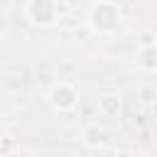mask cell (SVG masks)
Instances as JSON below:
<instances>
[{
  "label": "cell",
  "mask_w": 157,
  "mask_h": 157,
  "mask_svg": "<svg viewBox=\"0 0 157 157\" xmlns=\"http://www.w3.org/2000/svg\"><path fill=\"white\" fill-rule=\"evenodd\" d=\"M118 17H120V12H118V7L110 5V2L93 5V10H91V22H93V27H98V29H113L115 22H118Z\"/></svg>",
  "instance_id": "obj_1"
},
{
  "label": "cell",
  "mask_w": 157,
  "mask_h": 157,
  "mask_svg": "<svg viewBox=\"0 0 157 157\" xmlns=\"http://www.w3.org/2000/svg\"><path fill=\"white\" fill-rule=\"evenodd\" d=\"M27 15L32 17V22L47 25V22H52V17H54V5H49V2H29V5H27Z\"/></svg>",
  "instance_id": "obj_2"
},
{
  "label": "cell",
  "mask_w": 157,
  "mask_h": 157,
  "mask_svg": "<svg viewBox=\"0 0 157 157\" xmlns=\"http://www.w3.org/2000/svg\"><path fill=\"white\" fill-rule=\"evenodd\" d=\"M74 98H76V93H74L69 86H56V88L52 91V103H54L56 108H69V105H74Z\"/></svg>",
  "instance_id": "obj_3"
}]
</instances>
